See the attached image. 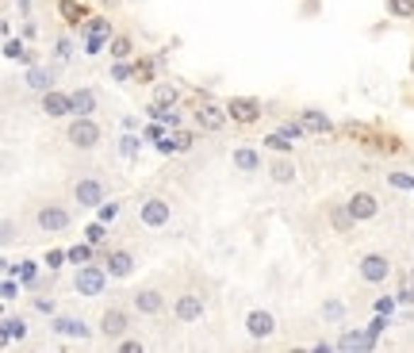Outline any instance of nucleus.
I'll list each match as a JSON object with an SVG mask.
<instances>
[{
    "label": "nucleus",
    "mask_w": 414,
    "mask_h": 353,
    "mask_svg": "<svg viewBox=\"0 0 414 353\" xmlns=\"http://www.w3.org/2000/svg\"><path fill=\"white\" fill-rule=\"evenodd\" d=\"M123 353H142V342H130V338H123Z\"/></svg>",
    "instance_id": "obj_48"
},
{
    "label": "nucleus",
    "mask_w": 414,
    "mask_h": 353,
    "mask_svg": "<svg viewBox=\"0 0 414 353\" xmlns=\"http://www.w3.org/2000/svg\"><path fill=\"white\" fill-rule=\"evenodd\" d=\"M130 330V315L123 311V308H108V311H103L100 315V334H103V338H123V334Z\"/></svg>",
    "instance_id": "obj_9"
},
{
    "label": "nucleus",
    "mask_w": 414,
    "mask_h": 353,
    "mask_svg": "<svg viewBox=\"0 0 414 353\" xmlns=\"http://www.w3.org/2000/svg\"><path fill=\"white\" fill-rule=\"evenodd\" d=\"M177 100H181V89H177V85H157L154 89V104H169V108H177Z\"/></svg>",
    "instance_id": "obj_24"
},
{
    "label": "nucleus",
    "mask_w": 414,
    "mask_h": 353,
    "mask_svg": "<svg viewBox=\"0 0 414 353\" xmlns=\"http://www.w3.org/2000/svg\"><path fill=\"white\" fill-rule=\"evenodd\" d=\"M16 338H27V322L23 319H16V315H8L4 319V342H16Z\"/></svg>",
    "instance_id": "obj_23"
},
{
    "label": "nucleus",
    "mask_w": 414,
    "mask_h": 353,
    "mask_svg": "<svg viewBox=\"0 0 414 353\" xmlns=\"http://www.w3.org/2000/svg\"><path fill=\"white\" fill-rule=\"evenodd\" d=\"M43 112L50 119H62V116H73V92H58V89H46L43 92Z\"/></svg>",
    "instance_id": "obj_13"
},
{
    "label": "nucleus",
    "mask_w": 414,
    "mask_h": 353,
    "mask_svg": "<svg viewBox=\"0 0 414 353\" xmlns=\"http://www.w3.org/2000/svg\"><path fill=\"white\" fill-rule=\"evenodd\" d=\"M345 207H349V215L357 219V223H364V219H376V215H380V200H376L372 192H353L349 200H345Z\"/></svg>",
    "instance_id": "obj_12"
},
{
    "label": "nucleus",
    "mask_w": 414,
    "mask_h": 353,
    "mask_svg": "<svg viewBox=\"0 0 414 353\" xmlns=\"http://www.w3.org/2000/svg\"><path fill=\"white\" fill-rule=\"evenodd\" d=\"M323 315L326 319H337V315H342V303H323Z\"/></svg>",
    "instance_id": "obj_47"
},
{
    "label": "nucleus",
    "mask_w": 414,
    "mask_h": 353,
    "mask_svg": "<svg viewBox=\"0 0 414 353\" xmlns=\"http://www.w3.org/2000/svg\"><path fill=\"white\" fill-rule=\"evenodd\" d=\"M62 261H69V250H50V254L43 257V265H50V269H58Z\"/></svg>",
    "instance_id": "obj_33"
},
{
    "label": "nucleus",
    "mask_w": 414,
    "mask_h": 353,
    "mask_svg": "<svg viewBox=\"0 0 414 353\" xmlns=\"http://www.w3.org/2000/svg\"><path fill=\"white\" fill-rule=\"evenodd\" d=\"M203 311H207V303H203L200 292H181L173 300V319L177 322H200Z\"/></svg>",
    "instance_id": "obj_4"
},
{
    "label": "nucleus",
    "mask_w": 414,
    "mask_h": 353,
    "mask_svg": "<svg viewBox=\"0 0 414 353\" xmlns=\"http://www.w3.org/2000/svg\"><path fill=\"white\" fill-rule=\"evenodd\" d=\"M299 123L307 127V135H330V131H334L330 116H326V112H315V108H307L303 116H299Z\"/></svg>",
    "instance_id": "obj_18"
},
{
    "label": "nucleus",
    "mask_w": 414,
    "mask_h": 353,
    "mask_svg": "<svg viewBox=\"0 0 414 353\" xmlns=\"http://www.w3.org/2000/svg\"><path fill=\"white\" fill-rule=\"evenodd\" d=\"M130 73H135V65H123V62H119L116 70H111V81H127Z\"/></svg>",
    "instance_id": "obj_41"
},
{
    "label": "nucleus",
    "mask_w": 414,
    "mask_h": 353,
    "mask_svg": "<svg viewBox=\"0 0 414 353\" xmlns=\"http://www.w3.org/2000/svg\"><path fill=\"white\" fill-rule=\"evenodd\" d=\"M388 12L395 20H414V0H388Z\"/></svg>",
    "instance_id": "obj_27"
},
{
    "label": "nucleus",
    "mask_w": 414,
    "mask_h": 353,
    "mask_svg": "<svg viewBox=\"0 0 414 353\" xmlns=\"http://www.w3.org/2000/svg\"><path fill=\"white\" fill-rule=\"evenodd\" d=\"M227 104H223V108H219V104H211V100H203L200 104V108H196V127H200V131H211V135H215V131H223V127H227Z\"/></svg>",
    "instance_id": "obj_7"
},
{
    "label": "nucleus",
    "mask_w": 414,
    "mask_h": 353,
    "mask_svg": "<svg viewBox=\"0 0 414 353\" xmlns=\"http://www.w3.org/2000/svg\"><path fill=\"white\" fill-rule=\"evenodd\" d=\"M89 257H92V242H89V238H84L81 246H73V250H69V261H73V265H89Z\"/></svg>",
    "instance_id": "obj_30"
},
{
    "label": "nucleus",
    "mask_w": 414,
    "mask_h": 353,
    "mask_svg": "<svg viewBox=\"0 0 414 353\" xmlns=\"http://www.w3.org/2000/svg\"><path fill=\"white\" fill-rule=\"evenodd\" d=\"M116 215H119V204H116V200H111V204L103 200V204H100V219H103V223H111Z\"/></svg>",
    "instance_id": "obj_38"
},
{
    "label": "nucleus",
    "mask_w": 414,
    "mask_h": 353,
    "mask_svg": "<svg viewBox=\"0 0 414 353\" xmlns=\"http://www.w3.org/2000/svg\"><path fill=\"white\" fill-rule=\"evenodd\" d=\"M410 70H414V54H410Z\"/></svg>",
    "instance_id": "obj_49"
},
{
    "label": "nucleus",
    "mask_w": 414,
    "mask_h": 353,
    "mask_svg": "<svg viewBox=\"0 0 414 353\" xmlns=\"http://www.w3.org/2000/svg\"><path fill=\"white\" fill-rule=\"evenodd\" d=\"M138 219H142V227H165L169 219H173V204H169L165 196H146L142 204H138Z\"/></svg>",
    "instance_id": "obj_3"
},
{
    "label": "nucleus",
    "mask_w": 414,
    "mask_h": 353,
    "mask_svg": "<svg viewBox=\"0 0 414 353\" xmlns=\"http://www.w3.org/2000/svg\"><path fill=\"white\" fill-rule=\"evenodd\" d=\"M111 39H89L84 43V54H103V46H108Z\"/></svg>",
    "instance_id": "obj_42"
},
{
    "label": "nucleus",
    "mask_w": 414,
    "mask_h": 353,
    "mask_svg": "<svg viewBox=\"0 0 414 353\" xmlns=\"http://www.w3.org/2000/svg\"><path fill=\"white\" fill-rule=\"evenodd\" d=\"M135 77L138 81H154V62H135Z\"/></svg>",
    "instance_id": "obj_35"
},
{
    "label": "nucleus",
    "mask_w": 414,
    "mask_h": 353,
    "mask_svg": "<svg viewBox=\"0 0 414 353\" xmlns=\"http://www.w3.org/2000/svg\"><path fill=\"white\" fill-rule=\"evenodd\" d=\"M410 284H414V269H410Z\"/></svg>",
    "instance_id": "obj_50"
},
{
    "label": "nucleus",
    "mask_w": 414,
    "mask_h": 353,
    "mask_svg": "<svg viewBox=\"0 0 414 353\" xmlns=\"http://www.w3.org/2000/svg\"><path fill=\"white\" fill-rule=\"evenodd\" d=\"M391 185H399V188H414V177H403V173H391Z\"/></svg>",
    "instance_id": "obj_45"
},
{
    "label": "nucleus",
    "mask_w": 414,
    "mask_h": 353,
    "mask_svg": "<svg viewBox=\"0 0 414 353\" xmlns=\"http://www.w3.org/2000/svg\"><path fill=\"white\" fill-rule=\"evenodd\" d=\"M20 54H23V43L20 39H8L4 43V58H20Z\"/></svg>",
    "instance_id": "obj_40"
},
{
    "label": "nucleus",
    "mask_w": 414,
    "mask_h": 353,
    "mask_svg": "<svg viewBox=\"0 0 414 353\" xmlns=\"http://www.w3.org/2000/svg\"><path fill=\"white\" fill-rule=\"evenodd\" d=\"M230 161H234V169H238V173H261V154L253 146H238L230 154Z\"/></svg>",
    "instance_id": "obj_17"
},
{
    "label": "nucleus",
    "mask_w": 414,
    "mask_h": 353,
    "mask_svg": "<svg viewBox=\"0 0 414 353\" xmlns=\"http://www.w3.org/2000/svg\"><path fill=\"white\" fill-rule=\"evenodd\" d=\"M35 223H39V231H46V234H58V231H65V227L73 223V219H69V212H65L62 204H43L39 215H35Z\"/></svg>",
    "instance_id": "obj_6"
},
{
    "label": "nucleus",
    "mask_w": 414,
    "mask_h": 353,
    "mask_svg": "<svg viewBox=\"0 0 414 353\" xmlns=\"http://www.w3.org/2000/svg\"><path fill=\"white\" fill-rule=\"evenodd\" d=\"M192 142H196V139L188 135V131H177V135H173V146L181 150V154H184V150H192Z\"/></svg>",
    "instance_id": "obj_36"
},
{
    "label": "nucleus",
    "mask_w": 414,
    "mask_h": 353,
    "mask_svg": "<svg viewBox=\"0 0 414 353\" xmlns=\"http://www.w3.org/2000/svg\"><path fill=\"white\" fill-rule=\"evenodd\" d=\"M108 50H111V58H130V50H135V46H130V39L127 35H111V43H108Z\"/></svg>",
    "instance_id": "obj_25"
},
{
    "label": "nucleus",
    "mask_w": 414,
    "mask_h": 353,
    "mask_svg": "<svg viewBox=\"0 0 414 353\" xmlns=\"http://www.w3.org/2000/svg\"><path fill=\"white\" fill-rule=\"evenodd\" d=\"M227 116L234 123H257L261 119V100H253V97H230L227 100Z\"/></svg>",
    "instance_id": "obj_10"
},
{
    "label": "nucleus",
    "mask_w": 414,
    "mask_h": 353,
    "mask_svg": "<svg viewBox=\"0 0 414 353\" xmlns=\"http://www.w3.org/2000/svg\"><path fill=\"white\" fill-rule=\"evenodd\" d=\"M84 238H89L92 246H100L103 238H108V231H103V219H100V223H92V227H84Z\"/></svg>",
    "instance_id": "obj_32"
},
{
    "label": "nucleus",
    "mask_w": 414,
    "mask_h": 353,
    "mask_svg": "<svg viewBox=\"0 0 414 353\" xmlns=\"http://www.w3.org/2000/svg\"><path fill=\"white\" fill-rule=\"evenodd\" d=\"M96 112V92L92 89H77L73 92V116H92Z\"/></svg>",
    "instance_id": "obj_20"
},
{
    "label": "nucleus",
    "mask_w": 414,
    "mask_h": 353,
    "mask_svg": "<svg viewBox=\"0 0 414 353\" xmlns=\"http://www.w3.org/2000/svg\"><path fill=\"white\" fill-rule=\"evenodd\" d=\"M103 180H96V177H81L77 185H73V200H77L81 207H100L103 204Z\"/></svg>",
    "instance_id": "obj_8"
},
{
    "label": "nucleus",
    "mask_w": 414,
    "mask_h": 353,
    "mask_svg": "<svg viewBox=\"0 0 414 353\" xmlns=\"http://www.w3.org/2000/svg\"><path fill=\"white\" fill-rule=\"evenodd\" d=\"M54 334H62V338H89V327H84V319H73V315H58V319H54Z\"/></svg>",
    "instance_id": "obj_16"
},
{
    "label": "nucleus",
    "mask_w": 414,
    "mask_h": 353,
    "mask_svg": "<svg viewBox=\"0 0 414 353\" xmlns=\"http://www.w3.org/2000/svg\"><path fill=\"white\" fill-rule=\"evenodd\" d=\"M35 269H39L35 261H20V269H16V273H20V281H23V284H31V281H35Z\"/></svg>",
    "instance_id": "obj_37"
},
{
    "label": "nucleus",
    "mask_w": 414,
    "mask_h": 353,
    "mask_svg": "<svg viewBox=\"0 0 414 353\" xmlns=\"http://www.w3.org/2000/svg\"><path fill=\"white\" fill-rule=\"evenodd\" d=\"M35 311H43V315H54V300H46V295H35Z\"/></svg>",
    "instance_id": "obj_43"
},
{
    "label": "nucleus",
    "mask_w": 414,
    "mask_h": 353,
    "mask_svg": "<svg viewBox=\"0 0 414 353\" xmlns=\"http://www.w3.org/2000/svg\"><path fill=\"white\" fill-rule=\"evenodd\" d=\"M73 288H77L84 300H96V295H103V288H108V269H100V265H77Z\"/></svg>",
    "instance_id": "obj_2"
},
{
    "label": "nucleus",
    "mask_w": 414,
    "mask_h": 353,
    "mask_svg": "<svg viewBox=\"0 0 414 353\" xmlns=\"http://www.w3.org/2000/svg\"><path fill=\"white\" fill-rule=\"evenodd\" d=\"M265 146L276 150V154H288V150H291V139L284 135V131H276V135H265Z\"/></svg>",
    "instance_id": "obj_29"
},
{
    "label": "nucleus",
    "mask_w": 414,
    "mask_h": 353,
    "mask_svg": "<svg viewBox=\"0 0 414 353\" xmlns=\"http://www.w3.org/2000/svg\"><path fill=\"white\" fill-rule=\"evenodd\" d=\"M269 177L276 180V185H291V180H296V161H291L288 154L276 158V161H269Z\"/></svg>",
    "instance_id": "obj_19"
},
{
    "label": "nucleus",
    "mask_w": 414,
    "mask_h": 353,
    "mask_svg": "<svg viewBox=\"0 0 414 353\" xmlns=\"http://www.w3.org/2000/svg\"><path fill=\"white\" fill-rule=\"evenodd\" d=\"M280 131H284V135H288L291 142H299V139L307 135V127H303V123H284V127H280Z\"/></svg>",
    "instance_id": "obj_34"
},
{
    "label": "nucleus",
    "mask_w": 414,
    "mask_h": 353,
    "mask_svg": "<svg viewBox=\"0 0 414 353\" xmlns=\"http://www.w3.org/2000/svg\"><path fill=\"white\" fill-rule=\"evenodd\" d=\"M337 349H342V353H353V349H372V338H369V334H357V330H349V334H342V338H337Z\"/></svg>",
    "instance_id": "obj_21"
},
{
    "label": "nucleus",
    "mask_w": 414,
    "mask_h": 353,
    "mask_svg": "<svg viewBox=\"0 0 414 353\" xmlns=\"http://www.w3.org/2000/svg\"><path fill=\"white\" fill-rule=\"evenodd\" d=\"M58 12H62L65 20H69V23H81L84 16H89V12H84V8L77 4V0H62V4H58Z\"/></svg>",
    "instance_id": "obj_28"
},
{
    "label": "nucleus",
    "mask_w": 414,
    "mask_h": 353,
    "mask_svg": "<svg viewBox=\"0 0 414 353\" xmlns=\"http://www.w3.org/2000/svg\"><path fill=\"white\" fill-rule=\"evenodd\" d=\"M103 269H108L111 281H127V276L135 273V254L130 250H111L108 261H103Z\"/></svg>",
    "instance_id": "obj_14"
},
{
    "label": "nucleus",
    "mask_w": 414,
    "mask_h": 353,
    "mask_svg": "<svg viewBox=\"0 0 414 353\" xmlns=\"http://www.w3.org/2000/svg\"><path fill=\"white\" fill-rule=\"evenodd\" d=\"M384 327H388V322H384V311H380V315H376V319L369 322V330H364V334H369V338L376 342V338H380V330H384Z\"/></svg>",
    "instance_id": "obj_39"
},
{
    "label": "nucleus",
    "mask_w": 414,
    "mask_h": 353,
    "mask_svg": "<svg viewBox=\"0 0 414 353\" xmlns=\"http://www.w3.org/2000/svg\"><path fill=\"white\" fill-rule=\"evenodd\" d=\"M16 292H20V288H16V281H12V276H4V300H16Z\"/></svg>",
    "instance_id": "obj_46"
},
{
    "label": "nucleus",
    "mask_w": 414,
    "mask_h": 353,
    "mask_svg": "<svg viewBox=\"0 0 414 353\" xmlns=\"http://www.w3.org/2000/svg\"><path fill=\"white\" fill-rule=\"evenodd\" d=\"M135 150H138V139H135V135H127V139H123V154H127V158H135Z\"/></svg>",
    "instance_id": "obj_44"
},
{
    "label": "nucleus",
    "mask_w": 414,
    "mask_h": 353,
    "mask_svg": "<svg viewBox=\"0 0 414 353\" xmlns=\"http://www.w3.org/2000/svg\"><path fill=\"white\" fill-rule=\"evenodd\" d=\"M246 334L253 342H265V338H272V334H276V319H272L269 311H250L246 315Z\"/></svg>",
    "instance_id": "obj_11"
},
{
    "label": "nucleus",
    "mask_w": 414,
    "mask_h": 353,
    "mask_svg": "<svg viewBox=\"0 0 414 353\" xmlns=\"http://www.w3.org/2000/svg\"><path fill=\"white\" fill-rule=\"evenodd\" d=\"M89 39H111V23L108 20H89Z\"/></svg>",
    "instance_id": "obj_31"
},
{
    "label": "nucleus",
    "mask_w": 414,
    "mask_h": 353,
    "mask_svg": "<svg viewBox=\"0 0 414 353\" xmlns=\"http://www.w3.org/2000/svg\"><path fill=\"white\" fill-rule=\"evenodd\" d=\"M65 142H69L73 150H96L100 146V127L92 116H77L65 127Z\"/></svg>",
    "instance_id": "obj_1"
},
{
    "label": "nucleus",
    "mask_w": 414,
    "mask_h": 353,
    "mask_svg": "<svg viewBox=\"0 0 414 353\" xmlns=\"http://www.w3.org/2000/svg\"><path fill=\"white\" fill-rule=\"evenodd\" d=\"M54 77L46 70H27V89H39V92H46V89H54L50 85Z\"/></svg>",
    "instance_id": "obj_26"
},
{
    "label": "nucleus",
    "mask_w": 414,
    "mask_h": 353,
    "mask_svg": "<svg viewBox=\"0 0 414 353\" xmlns=\"http://www.w3.org/2000/svg\"><path fill=\"white\" fill-rule=\"evenodd\" d=\"M330 223H334V231H337V234H345V231H349V227L357 223V219L349 215V207H345V204H330Z\"/></svg>",
    "instance_id": "obj_22"
},
{
    "label": "nucleus",
    "mask_w": 414,
    "mask_h": 353,
    "mask_svg": "<svg viewBox=\"0 0 414 353\" xmlns=\"http://www.w3.org/2000/svg\"><path fill=\"white\" fill-rule=\"evenodd\" d=\"M357 273H361V281H369V284H384L391 276L388 254H364L361 261H357Z\"/></svg>",
    "instance_id": "obj_5"
},
{
    "label": "nucleus",
    "mask_w": 414,
    "mask_h": 353,
    "mask_svg": "<svg viewBox=\"0 0 414 353\" xmlns=\"http://www.w3.org/2000/svg\"><path fill=\"white\" fill-rule=\"evenodd\" d=\"M130 303H135L138 315H162L165 311V295L157 288H138L135 295H130Z\"/></svg>",
    "instance_id": "obj_15"
}]
</instances>
